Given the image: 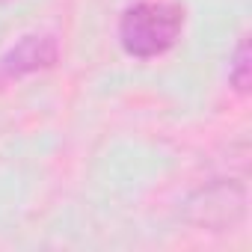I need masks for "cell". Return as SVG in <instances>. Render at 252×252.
<instances>
[{
    "instance_id": "cell-3",
    "label": "cell",
    "mask_w": 252,
    "mask_h": 252,
    "mask_svg": "<svg viewBox=\"0 0 252 252\" xmlns=\"http://www.w3.org/2000/svg\"><path fill=\"white\" fill-rule=\"evenodd\" d=\"M231 83L243 92L249 86V45L243 42L237 48V60H234V71H231Z\"/></svg>"
},
{
    "instance_id": "cell-1",
    "label": "cell",
    "mask_w": 252,
    "mask_h": 252,
    "mask_svg": "<svg viewBox=\"0 0 252 252\" xmlns=\"http://www.w3.org/2000/svg\"><path fill=\"white\" fill-rule=\"evenodd\" d=\"M184 27V12L172 3H137L122 15L119 39L131 57L149 60L169 51Z\"/></svg>"
},
{
    "instance_id": "cell-2",
    "label": "cell",
    "mask_w": 252,
    "mask_h": 252,
    "mask_svg": "<svg viewBox=\"0 0 252 252\" xmlns=\"http://www.w3.org/2000/svg\"><path fill=\"white\" fill-rule=\"evenodd\" d=\"M57 42L51 36H27L24 42H18L0 63V77L3 80H12V77H21V74H30V71H39V68H48L57 63Z\"/></svg>"
}]
</instances>
